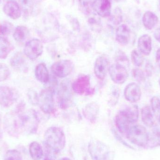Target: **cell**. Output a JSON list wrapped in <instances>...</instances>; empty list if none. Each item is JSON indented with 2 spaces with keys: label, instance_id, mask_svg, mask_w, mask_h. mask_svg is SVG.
Listing matches in <instances>:
<instances>
[{
  "label": "cell",
  "instance_id": "e575fe53",
  "mask_svg": "<svg viewBox=\"0 0 160 160\" xmlns=\"http://www.w3.org/2000/svg\"><path fill=\"white\" fill-rule=\"evenodd\" d=\"M151 109L156 116L160 115V100L158 97H153L151 99Z\"/></svg>",
  "mask_w": 160,
  "mask_h": 160
},
{
  "label": "cell",
  "instance_id": "c3c4849f",
  "mask_svg": "<svg viewBox=\"0 0 160 160\" xmlns=\"http://www.w3.org/2000/svg\"><path fill=\"white\" fill-rule=\"evenodd\" d=\"M159 123L160 124V115H159Z\"/></svg>",
  "mask_w": 160,
  "mask_h": 160
},
{
  "label": "cell",
  "instance_id": "816d5d0a",
  "mask_svg": "<svg viewBox=\"0 0 160 160\" xmlns=\"http://www.w3.org/2000/svg\"><path fill=\"white\" fill-rule=\"evenodd\" d=\"M0 3H1V0H0Z\"/></svg>",
  "mask_w": 160,
  "mask_h": 160
},
{
  "label": "cell",
  "instance_id": "7bdbcfd3",
  "mask_svg": "<svg viewBox=\"0 0 160 160\" xmlns=\"http://www.w3.org/2000/svg\"><path fill=\"white\" fill-rule=\"evenodd\" d=\"M79 3L83 7H87L90 3L91 0H78Z\"/></svg>",
  "mask_w": 160,
  "mask_h": 160
},
{
  "label": "cell",
  "instance_id": "ab89813d",
  "mask_svg": "<svg viewBox=\"0 0 160 160\" xmlns=\"http://www.w3.org/2000/svg\"><path fill=\"white\" fill-rule=\"evenodd\" d=\"M28 98L30 101L33 104H38V96L35 91L31 90L28 93Z\"/></svg>",
  "mask_w": 160,
  "mask_h": 160
},
{
  "label": "cell",
  "instance_id": "f907efd6",
  "mask_svg": "<svg viewBox=\"0 0 160 160\" xmlns=\"http://www.w3.org/2000/svg\"><path fill=\"white\" fill-rule=\"evenodd\" d=\"M116 1H117V2H118V1H120V0H115Z\"/></svg>",
  "mask_w": 160,
  "mask_h": 160
},
{
  "label": "cell",
  "instance_id": "60d3db41",
  "mask_svg": "<svg viewBox=\"0 0 160 160\" xmlns=\"http://www.w3.org/2000/svg\"><path fill=\"white\" fill-rule=\"evenodd\" d=\"M45 156L43 160H55L54 156L53 155L55 154L52 150H51L45 146Z\"/></svg>",
  "mask_w": 160,
  "mask_h": 160
},
{
  "label": "cell",
  "instance_id": "9a60e30c",
  "mask_svg": "<svg viewBox=\"0 0 160 160\" xmlns=\"http://www.w3.org/2000/svg\"><path fill=\"white\" fill-rule=\"evenodd\" d=\"M4 13L13 19L19 18L22 15V9L19 4L14 0H9L4 5Z\"/></svg>",
  "mask_w": 160,
  "mask_h": 160
},
{
  "label": "cell",
  "instance_id": "ba28073f",
  "mask_svg": "<svg viewBox=\"0 0 160 160\" xmlns=\"http://www.w3.org/2000/svg\"><path fill=\"white\" fill-rule=\"evenodd\" d=\"M109 71L111 79L115 83L122 84L128 78V68L116 62L110 67Z\"/></svg>",
  "mask_w": 160,
  "mask_h": 160
},
{
  "label": "cell",
  "instance_id": "83f0119b",
  "mask_svg": "<svg viewBox=\"0 0 160 160\" xmlns=\"http://www.w3.org/2000/svg\"><path fill=\"white\" fill-rule=\"evenodd\" d=\"M132 124H134L139 119V109L137 105H132L122 110Z\"/></svg>",
  "mask_w": 160,
  "mask_h": 160
},
{
  "label": "cell",
  "instance_id": "d590c367",
  "mask_svg": "<svg viewBox=\"0 0 160 160\" xmlns=\"http://www.w3.org/2000/svg\"><path fill=\"white\" fill-rule=\"evenodd\" d=\"M145 75L144 72L140 68H135L132 69V77L133 79L138 82H142L145 80Z\"/></svg>",
  "mask_w": 160,
  "mask_h": 160
},
{
  "label": "cell",
  "instance_id": "f1b7e54d",
  "mask_svg": "<svg viewBox=\"0 0 160 160\" xmlns=\"http://www.w3.org/2000/svg\"><path fill=\"white\" fill-rule=\"evenodd\" d=\"M99 16H98L96 13H91L88 19V22L92 30L96 32H99L101 30V21Z\"/></svg>",
  "mask_w": 160,
  "mask_h": 160
},
{
  "label": "cell",
  "instance_id": "f6af8a7d",
  "mask_svg": "<svg viewBox=\"0 0 160 160\" xmlns=\"http://www.w3.org/2000/svg\"><path fill=\"white\" fill-rule=\"evenodd\" d=\"M2 139V132L1 128H0V142Z\"/></svg>",
  "mask_w": 160,
  "mask_h": 160
},
{
  "label": "cell",
  "instance_id": "cb8c5ba5",
  "mask_svg": "<svg viewBox=\"0 0 160 160\" xmlns=\"http://www.w3.org/2000/svg\"><path fill=\"white\" fill-rule=\"evenodd\" d=\"M141 116L142 121L145 125L148 127H153L155 124V118L149 106L143 107L141 111Z\"/></svg>",
  "mask_w": 160,
  "mask_h": 160
},
{
  "label": "cell",
  "instance_id": "d6986e66",
  "mask_svg": "<svg viewBox=\"0 0 160 160\" xmlns=\"http://www.w3.org/2000/svg\"><path fill=\"white\" fill-rule=\"evenodd\" d=\"M138 50L142 54L148 56L152 49V38L148 34L141 36L138 40Z\"/></svg>",
  "mask_w": 160,
  "mask_h": 160
},
{
  "label": "cell",
  "instance_id": "b9f144b4",
  "mask_svg": "<svg viewBox=\"0 0 160 160\" xmlns=\"http://www.w3.org/2000/svg\"><path fill=\"white\" fill-rule=\"evenodd\" d=\"M154 35L156 40L160 43V27L155 31Z\"/></svg>",
  "mask_w": 160,
  "mask_h": 160
},
{
  "label": "cell",
  "instance_id": "6da1fadb",
  "mask_svg": "<svg viewBox=\"0 0 160 160\" xmlns=\"http://www.w3.org/2000/svg\"><path fill=\"white\" fill-rule=\"evenodd\" d=\"M45 145L55 154L64 148L66 143L65 134L63 130L57 127H51L44 134Z\"/></svg>",
  "mask_w": 160,
  "mask_h": 160
},
{
  "label": "cell",
  "instance_id": "30bf717a",
  "mask_svg": "<svg viewBox=\"0 0 160 160\" xmlns=\"http://www.w3.org/2000/svg\"><path fill=\"white\" fill-rule=\"evenodd\" d=\"M42 42L37 38L31 39L25 44L24 48L25 55L30 60L34 61L43 53Z\"/></svg>",
  "mask_w": 160,
  "mask_h": 160
},
{
  "label": "cell",
  "instance_id": "7c38bea8",
  "mask_svg": "<svg viewBox=\"0 0 160 160\" xmlns=\"http://www.w3.org/2000/svg\"><path fill=\"white\" fill-rule=\"evenodd\" d=\"M110 63L105 56H100L96 59L94 66V73L99 79L103 80L110 68Z\"/></svg>",
  "mask_w": 160,
  "mask_h": 160
},
{
  "label": "cell",
  "instance_id": "52a82bcc",
  "mask_svg": "<svg viewBox=\"0 0 160 160\" xmlns=\"http://www.w3.org/2000/svg\"><path fill=\"white\" fill-rule=\"evenodd\" d=\"M74 92L79 95H92L95 93V89L90 87V78L87 75H81L72 84Z\"/></svg>",
  "mask_w": 160,
  "mask_h": 160
},
{
  "label": "cell",
  "instance_id": "d4e9b609",
  "mask_svg": "<svg viewBox=\"0 0 160 160\" xmlns=\"http://www.w3.org/2000/svg\"><path fill=\"white\" fill-rule=\"evenodd\" d=\"M30 156L33 160H40L44 156L43 148L39 143L33 142L29 146Z\"/></svg>",
  "mask_w": 160,
  "mask_h": 160
},
{
  "label": "cell",
  "instance_id": "5bb4252c",
  "mask_svg": "<svg viewBox=\"0 0 160 160\" xmlns=\"http://www.w3.org/2000/svg\"><path fill=\"white\" fill-rule=\"evenodd\" d=\"M92 8L99 17L106 18L111 15L112 5L110 0H95L92 3Z\"/></svg>",
  "mask_w": 160,
  "mask_h": 160
},
{
  "label": "cell",
  "instance_id": "4fadbf2b",
  "mask_svg": "<svg viewBox=\"0 0 160 160\" xmlns=\"http://www.w3.org/2000/svg\"><path fill=\"white\" fill-rule=\"evenodd\" d=\"M124 96L126 99L130 102L139 101L142 97V90L140 86L135 82L129 84L124 90Z\"/></svg>",
  "mask_w": 160,
  "mask_h": 160
},
{
  "label": "cell",
  "instance_id": "4316f807",
  "mask_svg": "<svg viewBox=\"0 0 160 160\" xmlns=\"http://www.w3.org/2000/svg\"><path fill=\"white\" fill-rule=\"evenodd\" d=\"M13 49L14 47L9 41L0 36V59H6Z\"/></svg>",
  "mask_w": 160,
  "mask_h": 160
},
{
  "label": "cell",
  "instance_id": "7dc6e473",
  "mask_svg": "<svg viewBox=\"0 0 160 160\" xmlns=\"http://www.w3.org/2000/svg\"><path fill=\"white\" fill-rule=\"evenodd\" d=\"M1 125H2V117H1V115L0 113V128H1Z\"/></svg>",
  "mask_w": 160,
  "mask_h": 160
},
{
  "label": "cell",
  "instance_id": "7402d4cb",
  "mask_svg": "<svg viewBox=\"0 0 160 160\" xmlns=\"http://www.w3.org/2000/svg\"><path fill=\"white\" fill-rule=\"evenodd\" d=\"M11 66L18 71H24L26 69L25 60L22 53L18 52L14 54L10 60Z\"/></svg>",
  "mask_w": 160,
  "mask_h": 160
},
{
  "label": "cell",
  "instance_id": "484cf974",
  "mask_svg": "<svg viewBox=\"0 0 160 160\" xmlns=\"http://www.w3.org/2000/svg\"><path fill=\"white\" fill-rule=\"evenodd\" d=\"M29 30L27 27L22 25L17 26L13 34V37L16 41L22 42L25 41L29 36Z\"/></svg>",
  "mask_w": 160,
  "mask_h": 160
},
{
  "label": "cell",
  "instance_id": "f35d334b",
  "mask_svg": "<svg viewBox=\"0 0 160 160\" xmlns=\"http://www.w3.org/2000/svg\"><path fill=\"white\" fill-rule=\"evenodd\" d=\"M119 97V89L117 87H114L111 93V98L110 99V103L112 106H114L118 102Z\"/></svg>",
  "mask_w": 160,
  "mask_h": 160
},
{
  "label": "cell",
  "instance_id": "8992f818",
  "mask_svg": "<svg viewBox=\"0 0 160 160\" xmlns=\"http://www.w3.org/2000/svg\"><path fill=\"white\" fill-rule=\"evenodd\" d=\"M54 91L51 88L43 89L38 96V104L45 113H52L54 112Z\"/></svg>",
  "mask_w": 160,
  "mask_h": 160
},
{
  "label": "cell",
  "instance_id": "681fc988",
  "mask_svg": "<svg viewBox=\"0 0 160 160\" xmlns=\"http://www.w3.org/2000/svg\"><path fill=\"white\" fill-rule=\"evenodd\" d=\"M159 84L160 87V79L159 80Z\"/></svg>",
  "mask_w": 160,
  "mask_h": 160
},
{
  "label": "cell",
  "instance_id": "ee69618b",
  "mask_svg": "<svg viewBox=\"0 0 160 160\" xmlns=\"http://www.w3.org/2000/svg\"><path fill=\"white\" fill-rule=\"evenodd\" d=\"M156 60L157 64L160 67V48L158 50L156 53Z\"/></svg>",
  "mask_w": 160,
  "mask_h": 160
},
{
  "label": "cell",
  "instance_id": "3957f363",
  "mask_svg": "<svg viewBox=\"0 0 160 160\" xmlns=\"http://www.w3.org/2000/svg\"><path fill=\"white\" fill-rule=\"evenodd\" d=\"M149 133L146 128L142 125L131 126L126 135L132 143L137 146L145 147L149 141Z\"/></svg>",
  "mask_w": 160,
  "mask_h": 160
},
{
  "label": "cell",
  "instance_id": "bcb514c9",
  "mask_svg": "<svg viewBox=\"0 0 160 160\" xmlns=\"http://www.w3.org/2000/svg\"><path fill=\"white\" fill-rule=\"evenodd\" d=\"M59 160H71L70 159V158H62L61 159H60Z\"/></svg>",
  "mask_w": 160,
  "mask_h": 160
},
{
  "label": "cell",
  "instance_id": "8d00e7d4",
  "mask_svg": "<svg viewBox=\"0 0 160 160\" xmlns=\"http://www.w3.org/2000/svg\"><path fill=\"white\" fill-rule=\"evenodd\" d=\"M116 62L120 64L129 68L130 65L129 60L126 54L122 52H119L116 58Z\"/></svg>",
  "mask_w": 160,
  "mask_h": 160
},
{
  "label": "cell",
  "instance_id": "2e32d148",
  "mask_svg": "<svg viewBox=\"0 0 160 160\" xmlns=\"http://www.w3.org/2000/svg\"><path fill=\"white\" fill-rule=\"evenodd\" d=\"M115 123L119 132L124 135H127L132 124L122 110L119 111L116 116Z\"/></svg>",
  "mask_w": 160,
  "mask_h": 160
},
{
  "label": "cell",
  "instance_id": "ffe728a7",
  "mask_svg": "<svg viewBox=\"0 0 160 160\" xmlns=\"http://www.w3.org/2000/svg\"><path fill=\"white\" fill-rule=\"evenodd\" d=\"M99 112V106L96 102L88 103L83 110V114L88 121L94 122L96 121Z\"/></svg>",
  "mask_w": 160,
  "mask_h": 160
},
{
  "label": "cell",
  "instance_id": "d6a6232c",
  "mask_svg": "<svg viewBox=\"0 0 160 160\" xmlns=\"http://www.w3.org/2000/svg\"><path fill=\"white\" fill-rule=\"evenodd\" d=\"M122 19H123V16H122V11L119 8H117L115 9L110 21L114 25H117L122 22Z\"/></svg>",
  "mask_w": 160,
  "mask_h": 160
},
{
  "label": "cell",
  "instance_id": "4dcf8cb0",
  "mask_svg": "<svg viewBox=\"0 0 160 160\" xmlns=\"http://www.w3.org/2000/svg\"><path fill=\"white\" fill-rule=\"evenodd\" d=\"M14 30V25L7 21H3L0 22V34L6 36L10 34Z\"/></svg>",
  "mask_w": 160,
  "mask_h": 160
},
{
  "label": "cell",
  "instance_id": "277c9868",
  "mask_svg": "<svg viewBox=\"0 0 160 160\" xmlns=\"http://www.w3.org/2000/svg\"><path fill=\"white\" fill-rule=\"evenodd\" d=\"M5 130L11 137L18 138L22 132L19 112L15 111L6 114L4 118Z\"/></svg>",
  "mask_w": 160,
  "mask_h": 160
},
{
  "label": "cell",
  "instance_id": "9c48e42d",
  "mask_svg": "<svg viewBox=\"0 0 160 160\" xmlns=\"http://www.w3.org/2000/svg\"><path fill=\"white\" fill-rule=\"evenodd\" d=\"M74 64L69 60H63L55 62L51 66V71L54 76L59 78L68 76L73 71Z\"/></svg>",
  "mask_w": 160,
  "mask_h": 160
},
{
  "label": "cell",
  "instance_id": "1f68e13d",
  "mask_svg": "<svg viewBox=\"0 0 160 160\" xmlns=\"http://www.w3.org/2000/svg\"><path fill=\"white\" fill-rule=\"evenodd\" d=\"M4 160H22V156L19 151L16 149H11L6 153Z\"/></svg>",
  "mask_w": 160,
  "mask_h": 160
},
{
  "label": "cell",
  "instance_id": "836d02e7",
  "mask_svg": "<svg viewBox=\"0 0 160 160\" xmlns=\"http://www.w3.org/2000/svg\"><path fill=\"white\" fill-rule=\"evenodd\" d=\"M18 2L19 4L24 15H28L32 7V0H18Z\"/></svg>",
  "mask_w": 160,
  "mask_h": 160
},
{
  "label": "cell",
  "instance_id": "7a4b0ae2",
  "mask_svg": "<svg viewBox=\"0 0 160 160\" xmlns=\"http://www.w3.org/2000/svg\"><path fill=\"white\" fill-rule=\"evenodd\" d=\"M88 151L92 160H114V153L110 148L99 140H91L88 143Z\"/></svg>",
  "mask_w": 160,
  "mask_h": 160
},
{
  "label": "cell",
  "instance_id": "8fae6325",
  "mask_svg": "<svg viewBox=\"0 0 160 160\" xmlns=\"http://www.w3.org/2000/svg\"><path fill=\"white\" fill-rule=\"evenodd\" d=\"M18 92L7 86L0 87V104L4 108H8L18 99Z\"/></svg>",
  "mask_w": 160,
  "mask_h": 160
},
{
  "label": "cell",
  "instance_id": "603a6c76",
  "mask_svg": "<svg viewBox=\"0 0 160 160\" xmlns=\"http://www.w3.org/2000/svg\"><path fill=\"white\" fill-rule=\"evenodd\" d=\"M35 77L37 79L44 83H47L49 80L48 70L44 63L38 65L35 69Z\"/></svg>",
  "mask_w": 160,
  "mask_h": 160
},
{
  "label": "cell",
  "instance_id": "ac0fdd59",
  "mask_svg": "<svg viewBox=\"0 0 160 160\" xmlns=\"http://www.w3.org/2000/svg\"><path fill=\"white\" fill-rule=\"evenodd\" d=\"M70 90L66 85H62L58 93V101L62 109H67L71 103V96Z\"/></svg>",
  "mask_w": 160,
  "mask_h": 160
},
{
  "label": "cell",
  "instance_id": "74e56055",
  "mask_svg": "<svg viewBox=\"0 0 160 160\" xmlns=\"http://www.w3.org/2000/svg\"><path fill=\"white\" fill-rule=\"evenodd\" d=\"M10 75V70L8 67L4 63H0V82L5 81Z\"/></svg>",
  "mask_w": 160,
  "mask_h": 160
},
{
  "label": "cell",
  "instance_id": "5b68a950",
  "mask_svg": "<svg viewBox=\"0 0 160 160\" xmlns=\"http://www.w3.org/2000/svg\"><path fill=\"white\" fill-rule=\"evenodd\" d=\"M19 112L22 132L35 133L39 123V118L36 112L34 110H30Z\"/></svg>",
  "mask_w": 160,
  "mask_h": 160
},
{
  "label": "cell",
  "instance_id": "f546056e",
  "mask_svg": "<svg viewBox=\"0 0 160 160\" xmlns=\"http://www.w3.org/2000/svg\"><path fill=\"white\" fill-rule=\"evenodd\" d=\"M131 61L132 64L137 67H141L143 64V56L139 50L136 49L133 50L131 52Z\"/></svg>",
  "mask_w": 160,
  "mask_h": 160
},
{
  "label": "cell",
  "instance_id": "44dd1931",
  "mask_svg": "<svg viewBox=\"0 0 160 160\" xmlns=\"http://www.w3.org/2000/svg\"><path fill=\"white\" fill-rule=\"evenodd\" d=\"M158 21L159 19L158 16L152 11H147L143 16V24L148 30H152L158 24Z\"/></svg>",
  "mask_w": 160,
  "mask_h": 160
},
{
  "label": "cell",
  "instance_id": "e0dca14e",
  "mask_svg": "<svg viewBox=\"0 0 160 160\" xmlns=\"http://www.w3.org/2000/svg\"><path fill=\"white\" fill-rule=\"evenodd\" d=\"M131 37V31L128 25L121 24L116 31V39L120 45L126 46L128 44Z\"/></svg>",
  "mask_w": 160,
  "mask_h": 160
}]
</instances>
